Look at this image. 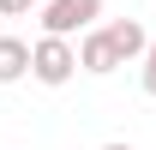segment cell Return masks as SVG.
I'll return each instance as SVG.
<instances>
[{"label":"cell","instance_id":"1","mask_svg":"<svg viewBox=\"0 0 156 150\" xmlns=\"http://www.w3.org/2000/svg\"><path fill=\"white\" fill-rule=\"evenodd\" d=\"M72 72H84V66H78L72 36H54V30H42V42H30V78H36V84H48V90H60Z\"/></svg>","mask_w":156,"mask_h":150},{"label":"cell","instance_id":"2","mask_svg":"<svg viewBox=\"0 0 156 150\" xmlns=\"http://www.w3.org/2000/svg\"><path fill=\"white\" fill-rule=\"evenodd\" d=\"M102 18V0H42V30L54 36H84Z\"/></svg>","mask_w":156,"mask_h":150},{"label":"cell","instance_id":"3","mask_svg":"<svg viewBox=\"0 0 156 150\" xmlns=\"http://www.w3.org/2000/svg\"><path fill=\"white\" fill-rule=\"evenodd\" d=\"M78 66L96 72V78H108L114 66H126V60H120V48H114L108 30H84V36H78Z\"/></svg>","mask_w":156,"mask_h":150},{"label":"cell","instance_id":"4","mask_svg":"<svg viewBox=\"0 0 156 150\" xmlns=\"http://www.w3.org/2000/svg\"><path fill=\"white\" fill-rule=\"evenodd\" d=\"M108 36H114V48H120V60H144V48H150V30L138 18H114V24H102Z\"/></svg>","mask_w":156,"mask_h":150},{"label":"cell","instance_id":"5","mask_svg":"<svg viewBox=\"0 0 156 150\" xmlns=\"http://www.w3.org/2000/svg\"><path fill=\"white\" fill-rule=\"evenodd\" d=\"M30 72V42L24 36H0V84H18Z\"/></svg>","mask_w":156,"mask_h":150},{"label":"cell","instance_id":"6","mask_svg":"<svg viewBox=\"0 0 156 150\" xmlns=\"http://www.w3.org/2000/svg\"><path fill=\"white\" fill-rule=\"evenodd\" d=\"M144 96H156V36H150V48H144Z\"/></svg>","mask_w":156,"mask_h":150},{"label":"cell","instance_id":"7","mask_svg":"<svg viewBox=\"0 0 156 150\" xmlns=\"http://www.w3.org/2000/svg\"><path fill=\"white\" fill-rule=\"evenodd\" d=\"M30 6H36V0H0V18H24Z\"/></svg>","mask_w":156,"mask_h":150},{"label":"cell","instance_id":"8","mask_svg":"<svg viewBox=\"0 0 156 150\" xmlns=\"http://www.w3.org/2000/svg\"><path fill=\"white\" fill-rule=\"evenodd\" d=\"M102 150H132V144H120V138H114V144H102Z\"/></svg>","mask_w":156,"mask_h":150},{"label":"cell","instance_id":"9","mask_svg":"<svg viewBox=\"0 0 156 150\" xmlns=\"http://www.w3.org/2000/svg\"><path fill=\"white\" fill-rule=\"evenodd\" d=\"M36 6H42V0H36Z\"/></svg>","mask_w":156,"mask_h":150}]
</instances>
